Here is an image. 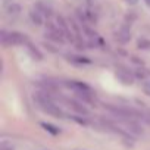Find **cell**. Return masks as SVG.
Masks as SVG:
<instances>
[{"label":"cell","instance_id":"1","mask_svg":"<svg viewBox=\"0 0 150 150\" xmlns=\"http://www.w3.org/2000/svg\"><path fill=\"white\" fill-rule=\"evenodd\" d=\"M35 100L38 103V108H41L46 113L54 116V118H63V112L60 110V108L57 105H54V102L52 100V97L46 93H38L35 96Z\"/></svg>","mask_w":150,"mask_h":150},{"label":"cell","instance_id":"2","mask_svg":"<svg viewBox=\"0 0 150 150\" xmlns=\"http://www.w3.org/2000/svg\"><path fill=\"white\" fill-rule=\"evenodd\" d=\"M24 43H28L27 41V37L21 33H16V31H12V33H8V31H2V44L5 47H9V46H19V44H24Z\"/></svg>","mask_w":150,"mask_h":150},{"label":"cell","instance_id":"3","mask_svg":"<svg viewBox=\"0 0 150 150\" xmlns=\"http://www.w3.org/2000/svg\"><path fill=\"white\" fill-rule=\"evenodd\" d=\"M46 37L50 38L52 41H56V43H63L65 41V33L60 30L59 25H54V24H47Z\"/></svg>","mask_w":150,"mask_h":150},{"label":"cell","instance_id":"4","mask_svg":"<svg viewBox=\"0 0 150 150\" xmlns=\"http://www.w3.org/2000/svg\"><path fill=\"white\" fill-rule=\"evenodd\" d=\"M105 109L109 110L110 113H113L115 116H119V118H124V119H128L134 115L132 110L127 109V108H121V106H116V105H105Z\"/></svg>","mask_w":150,"mask_h":150},{"label":"cell","instance_id":"5","mask_svg":"<svg viewBox=\"0 0 150 150\" xmlns=\"http://www.w3.org/2000/svg\"><path fill=\"white\" fill-rule=\"evenodd\" d=\"M66 86L69 88H72L75 93H94L87 83L80 81V80H69V81H66Z\"/></svg>","mask_w":150,"mask_h":150},{"label":"cell","instance_id":"6","mask_svg":"<svg viewBox=\"0 0 150 150\" xmlns=\"http://www.w3.org/2000/svg\"><path fill=\"white\" fill-rule=\"evenodd\" d=\"M116 77L124 83V84H132L134 83V77L129 71H127L125 68H116Z\"/></svg>","mask_w":150,"mask_h":150},{"label":"cell","instance_id":"7","mask_svg":"<svg viewBox=\"0 0 150 150\" xmlns=\"http://www.w3.org/2000/svg\"><path fill=\"white\" fill-rule=\"evenodd\" d=\"M68 103H69V106H71L75 112H78V113H81V115H88V110H87V108H86L83 103H80V102H77V100H68Z\"/></svg>","mask_w":150,"mask_h":150},{"label":"cell","instance_id":"8","mask_svg":"<svg viewBox=\"0 0 150 150\" xmlns=\"http://www.w3.org/2000/svg\"><path fill=\"white\" fill-rule=\"evenodd\" d=\"M77 97L83 102V103H88V105H93L96 103V97H94V93H77Z\"/></svg>","mask_w":150,"mask_h":150},{"label":"cell","instance_id":"9","mask_svg":"<svg viewBox=\"0 0 150 150\" xmlns=\"http://www.w3.org/2000/svg\"><path fill=\"white\" fill-rule=\"evenodd\" d=\"M30 18H31V21H33L35 25H41V24H43V13H41L38 9L31 11V12H30Z\"/></svg>","mask_w":150,"mask_h":150},{"label":"cell","instance_id":"10","mask_svg":"<svg viewBox=\"0 0 150 150\" xmlns=\"http://www.w3.org/2000/svg\"><path fill=\"white\" fill-rule=\"evenodd\" d=\"M68 59L74 63H78V65H88L91 63V60L86 56H68Z\"/></svg>","mask_w":150,"mask_h":150},{"label":"cell","instance_id":"11","mask_svg":"<svg viewBox=\"0 0 150 150\" xmlns=\"http://www.w3.org/2000/svg\"><path fill=\"white\" fill-rule=\"evenodd\" d=\"M41 127H43L46 131H49L52 135H57V134L60 132V129H59L57 127H54V125H52V124H47V122H43Z\"/></svg>","mask_w":150,"mask_h":150},{"label":"cell","instance_id":"12","mask_svg":"<svg viewBox=\"0 0 150 150\" xmlns=\"http://www.w3.org/2000/svg\"><path fill=\"white\" fill-rule=\"evenodd\" d=\"M27 47H28V50L33 53V56H34V57H35V56H37V59H41V57H43V56H41V53L38 52V49H35L31 43H27Z\"/></svg>","mask_w":150,"mask_h":150},{"label":"cell","instance_id":"13","mask_svg":"<svg viewBox=\"0 0 150 150\" xmlns=\"http://www.w3.org/2000/svg\"><path fill=\"white\" fill-rule=\"evenodd\" d=\"M118 37H119V40H121L122 43H127V41L129 40V33L125 31V30H122V31L118 34Z\"/></svg>","mask_w":150,"mask_h":150},{"label":"cell","instance_id":"14","mask_svg":"<svg viewBox=\"0 0 150 150\" xmlns=\"http://www.w3.org/2000/svg\"><path fill=\"white\" fill-rule=\"evenodd\" d=\"M128 129H131V131H134V132H137V134H141V132H143V129H141L137 124H134V122H129V124H128Z\"/></svg>","mask_w":150,"mask_h":150},{"label":"cell","instance_id":"15","mask_svg":"<svg viewBox=\"0 0 150 150\" xmlns=\"http://www.w3.org/2000/svg\"><path fill=\"white\" fill-rule=\"evenodd\" d=\"M138 47L140 49H150V41H147V40H140L138 41Z\"/></svg>","mask_w":150,"mask_h":150},{"label":"cell","instance_id":"16","mask_svg":"<svg viewBox=\"0 0 150 150\" xmlns=\"http://www.w3.org/2000/svg\"><path fill=\"white\" fill-rule=\"evenodd\" d=\"M144 2H146V5H147V6L150 8V0H144Z\"/></svg>","mask_w":150,"mask_h":150},{"label":"cell","instance_id":"17","mask_svg":"<svg viewBox=\"0 0 150 150\" xmlns=\"http://www.w3.org/2000/svg\"><path fill=\"white\" fill-rule=\"evenodd\" d=\"M129 2H131V3H137V2H138V0H129Z\"/></svg>","mask_w":150,"mask_h":150}]
</instances>
